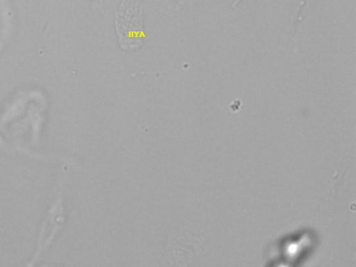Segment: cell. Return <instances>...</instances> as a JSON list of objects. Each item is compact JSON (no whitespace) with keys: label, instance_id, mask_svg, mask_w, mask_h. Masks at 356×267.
I'll use <instances>...</instances> for the list:
<instances>
[{"label":"cell","instance_id":"cell-1","mask_svg":"<svg viewBox=\"0 0 356 267\" xmlns=\"http://www.w3.org/2000/svg\"><path fill=\"white\" fill-rule=\"evenodd\" d=\"M198 238L183 231L172 230L168 235L164 258L171 266H186L193 260L200 249Z\"/></svg>","mask_w":356,"mask_h":267}]
</instances>
